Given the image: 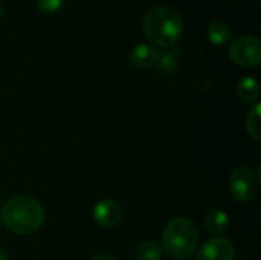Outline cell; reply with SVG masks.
<instances>
[{
    "mask_svg": "<svg viewBox=\"0 0 261 260\" xmlns=\"http://www.w3.org/2000/svg\"><path fill=\"white\" fill-rule=\"evenodd\" d=\"M246 132L249 133V136L255 141L260 143L261 141V104L255 103L248 116H246Z\"/></svg>",
    "mask_w": 261,
    "mask_h": 260,
    "instance_id": "obj_12",
    "label": "cell"
},
{
    "mask_svg": "<svg viewBox=\"0 0 261 260\" xmlns=\"http://www.w3.org/2000/svg\"><path fill=\"white\" fill-rule=\"evenodd\" d=\"M258 188V181L246 167H237L229 176V192L236 201L249 202L254 199Z\"/></svg>",
    "mask_w": 261,
    "mask_h": 260,
    "instance_id": "obj_5",
    "label": "cell"
},
{
    "mask_svg": "<svg viewBox=\"0 0 261 260\" xmlns=\"http://www.w3.org/2000/svg\"><path fill=\"white\" fill-rule=\"evenodd\" d=\"M236 92L239 98L245 103H254L260 97V84L252 77H245L239 81Z\"/></svg>",
    "mask_w": 261,
    "mask_h": 260,
    "instance_id": "obj_11",
    "label": "cell"
},
{
    "mask_svg": "<svg viewBox=\"0 0 261 260\" xmlns=\"http://www.w3.org/2000/svg\"><path fill=\"white\" fill-rule=\"evenodd\" d=\"M2 224L20 236L35 233L44 221V208L41 202L32 196L20 195L11 198L2 208Z\"/></svg>",
    "mask_w": 261,
    "mask_h": 260,
    "instance_id": "obj_1",
    "label": "cell"
},
{
    "mask_svg": "<svg viewBox=\"0 0 261 260\" xmlns=\"http://www.w3.org/2000/svg\"><path fill=\"white\" fill-rule=\"evenodd\" d=\"M162 245L156 241H144L136 248V260H161Z\"/></svg>",
    "mask_w": 261,
    "mask_h": 260,
    "instance_id": "obj_13",
    "label": "cell"
},
{
    "mask_svg": "<svg viewBox=\"0 0 261 260\" xmlns=\"http://www.w3.org/2000/svg\"><path fill=\"white\" fill-rule=\"evenodd\" d=\"M64 5V0H37V6L41 12L54 14L58 12Z\"/></svg>",
    "mask_w": 261,
    "mask_h": 260,
    "instance_id": "obj_15",
    "label": "cell"
},
{
    "mask_svg": "<svg viewBox=\"0 0 261 260\" xmlns=\"http://www.w3.org/2000/svg\"><path fill=\"white\" fill-rule=\"evenodd\" d=\"M0 260H9L8 251L5 248H0Z\"/></svg>",
    "mask_w": 261,
    "mask_h": 260,
    "instance_id": "obj_17",
    "label": "cell"
},
{
    "mask_svg": "<svg viewBox=\"0 0 261 260\" xmlns=\"http://www.w3.org/2000/svg\"><path fill=\"white\" fill-rule=\"evenodd\" d=\"M236 257V248L231 244V241L225 238H213L208 242H205L196 260H234Z\"/></svg>",
    "mask_w": 261,
    "mask_h": 260,
    "instance_id": "obj_6",
    "label": "cell"
},
{
    "mask_svg": "<svg viewBox=\"0 0 261 260\" xmlns=\"http://www.w3.org/2000/svg\"><path fill=\"white\" fill-rule=\"evenodd\" d=\"M231 28L228 23L222 20H213L208 25V38L213 44L216 46H223L229 41L231 38Z\"/></svg>",
    "mask_w": 261,
    "mask_h": 260,
    "instance_id": "obj_10",
    "label": "cell"
},
{
    "mask_svg": "<svg viewBox=\"0 0 261 260\" xmlns=\"http://www.w3.org/2000/svg\"><path fill=\"white\" fill-rule=\"evenodd\" d=\"M158 60H159L158 49L147 43H141L135 46L133 51L130 52V61L138 69H150L156 66Z\"/></svg>",
    "mask_w": 261,
    "mask_h": 260,
    "instance_id": "obj_8",
    "label": "cell"
},
{
    "mask_svg": "<svg viewBox=\"0 0 261 260\" xmlns=\"http://www.w3.org/2000/svg\"><path fill=\"white\" fill-rule=\"evenodd\" d=\"M231 60L243 67L258 66L261 61V41L254 35H240L229 44Z\"/></svg>",
    "mask_w": 261,
    "mask_h": 260,
    "instance_id": "obj_4",
    "label": "cell"
},
{
    "mask_svg": "<svg viewBox=\"0 0 261 260\" xmlns=\"http://www.w3.org/2000/svg\"><path fill=\"white\" fill-rule=\"evenodd\" d=\"M93 221L102 228H113L122 221V208L113 199H101L93 207Z\"/></svg>",
    "mask_w": 261,
    "mask_h": 260,
    "instance_id": "obj_7",
    "label": "cell"
},
{
    "mask_svg": "<svg viewBox=\"0 0 261 260\" xmlns=\"http://www.w3.org/2000/svg\"><path fill=\"white\" fill-rule=\"evenodd\" d=\"M179 58H180V51H167L164 54H159V60H158V70L161 74H171L177 69L179 66Z\"/></svg>",
    "mask_w": 261,
    "mask_h": 260,
    "instance_id": "obj_14",
    "label": "cell"
},
{
    "mask_svg": "<svg viewBox=\"0 0 261 260\" xmlns=\"http://www.w3.org/2000/svg\"><path fill=\"white\" fill-rule=\"evenodd\" d=\"M92 260H118L115 256L112 254H107V253H102V254H96Z\"/></svg>",
    "mask_w": 261,
    "mask_h": 260,
    "instance_id": "obj_16",
    "label": "cell"
},
{
    "mask_svg": "<svg viewBox=\"0 0 261 260\" xmlns=\"http://www.w3.org/2000/svg\"><path fill=\"white\" fill-rule=\"evenodd\" d=\"M0 227H2V219H0Z\"/></svg>",
    "mask_w": 261,
    "mask_h": 260,
    "instance_id": "obj_19",
    "label": "cell"
},
{
    "mask_svg": "<svg viewBox=\"0 0 261 260\" xmlns=\"http://www.w3.org/2000/svg\"><path fill=\"white\" fill-rule=\"evenodd\" d=\"M142 28L151 43L161 48H173L182 37L184 20L170 6H154L145 14Z\"/></svg>",
    "mask_w": 261,
    "mask_h": 260,
    "instance_id": "obj_2",
    "label": "cell"
},
{
    "mask_svg": "<svg viewBox=\"0 0 261 260\" xmlns=\"http://www.w3.org/2000/svg\"><path fill=\"white\" fill-rule=\"evenodd\" d=\"M199 247L197 225L188 218L171 219L162 233V250L173 259L191 257Z\"/></svg>",
    "mask_w": 261,
    "mask_h": 260,
    "instance_id": "obj_3",
    "label": "cell"
},
{
    "mask_svg": "<svg viewBox=\"0 0 261 260\" xmlns=\"http://www.w3.org/2000/svg\"><path fill=\"white\" fill-rule=\"evenodd\" d=\"M2 15H3V5H2V2H0V18H2Z\"/></svg>",
    "mask_w": 261,
    "mask_h": 260,
    "instance_id": "obj_18",
    "label": "cell"
},
{
    "mask_svg": "<svg viewBox=\"0 0 261 260\" xmlns=\"http://www.w3.org/2000/svg\"><path fill=\"white\" fill-rule=\"evenodd\" d=\"M205 227L211 234H214L216 238H220L222 234H225L228 231L229 218L223 210L213 208L205 215Z\"/></svg>",
    "mask_w": 261,
    "mask_h": 260,
    "instance_id": "obj_9",
    "label": "cell"
}]
</instances>
